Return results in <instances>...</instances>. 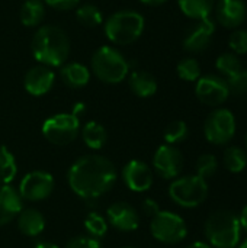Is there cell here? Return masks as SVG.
<instances>
[{"label": "cell", "instance_id": "obj_1", "mask_svg": "<svg viewBox=\"0 0 247 248\" xmlns=\"http://www.w3.org/2000/svg\"><path fill=\"white\" fill-rule=\"evenodd\" d=\"M115 164L103 157L89 154L76 160L67 173V182L71 190L82 199H98L108 193L116 183Z\"/></svg>", "mask_w": 247, "mask_h": 248}, {"label": "cell", "instance_id": "obj_2", "mask_svg": "<svg viewBox=\"0 0 247 248\" xmlns=\"http://www.w3.org/2000/svg\"><path fill=\"white\" fill-rule=\"evenodd\" d=\"M71 44L67 32L57 25H44L32 36L33 58L47 67H61L70 55Z\"/></svg>", "mask_w": 247, "mask_h": 248}, {"label": "cell", "instance_id": "obj_3", "mask_svg": "<svg viewBox=\"0 0 247 248\" xmlns=\"http://www.w3.org/2000/svg\"><path fill=\"white\" fill-rule=\"evenodd\" d=\"M204 231L213 248H236L242 237L240 219L237 214L229 209L213 212L205 221Z\"/></svg>", "mask_w": 247, "mask_h": 248}, {"label": "cell", "instance_id": "obj_4", "mask_svg": "<svg viewBox=\"0 0 247 248\" xmlns=\"http://www.w3.org/2000/svg\"><path fill=\"white\" fill-rule=\"evenodd\" d=\"M144 16L135 10L124 9L112 13L105 22V35L115 45H130L144 32Z\"/></svg>", "mask_w": 247, "mask_h": 248}, {"label": "cell", "instance_id": "obj_5", "mask_svg": "<svg viewBox=\"0 0 247 248\" xmlns=\"http://www.w3.org/2000/svg\"><path fill=\"white\" fill-rule=\"evenodd\" d=\"M92 71L102 81L108 84H118L124 81L130 73V64L125 57L114 46L103 45L92 55Z\"/></svg>", "mask_w": 247, "mask_h": 248}, {"label": "cell", "instance_id": "obj_6", "mask_svg": "<svg viewBox=\"0 0 247 248\" xmlns=\"http://www.w3.org/2000/svg\"><path fill=\"white\" fill-rule=\"evenodd\" d=\"M170 199L182 208H197L202 205L208 196V185L199 176H185L176 179L169 186Z\"/></svg>", "mask_w": 247, "mask_h": 248}, {"label": "cell", "instance_id": "obj_7", "mask_svg": "<svg viewBox=\"0 0 247 248\" xmlns=\"http://www.w3.org/2000/svg\"><path fill=\"white\" fill-rule=\"evenodd\" d=\"M79 134L80 121L73 113H57L42 124V135L54 145H68Z\"/></svg>", "mask_w": 247, "mask_h": 248}, {"label": "cell", "instance_id": "obj_8", "mask_svg": "<svg viewBox=\"0 0 247 248\" xmlns=\"http://www.w3.org/2000/svg\"><path fill=\"white\" fill-rule=\"evenodd\" d=\"M151 235L163 244H178L186 238L188 227L182 217L170 211H160L150 222Z\"/></svg>", "mask_w": 247, "mask_h": 248}, {"label": "cell", "instance_id": "obj_9", "mask_svg": "<svg viewBox=\"0 0 247 248\" xmlns=\"http://www.w3.org/2000/svg\"><path fill=\"white\" fill-rule=\"evenodd\" d=\"M205 138L214 145L229 144L236 134V118L234 115L224 108L213 110L204 124Z\"/></svg>", "mask_w": 247, "mask_h": 248}, {"label": "cell", "instance_id": "obj_10", "mask_svg": "<svg viewBox=\"0 0 247 248\" xmlns=\"http://www.w3.org/2000/svg\"><path fill=\"white\" fill-rule=\"evenodd\" d=\"M195 94L202 105L217 108L229 99L230 90L224 77L217 74H207L197 80Z\"/></svg>", "mask_w": 247, "mask_h": 248}, {"label": "cell", "instance_id": "obj_11", "mask_svg": "<svg viewBox=\"0 0 247 248\" xmlns=\"http://www.w3.org/2000/svg\"><path fill=\"white\" fill-rule=\"evenodd\" d=\"M55 182L52 174H49L48 171H42V170H35L28 173L20 185H19V193L22 196L23 201H29V202H39L47 199L52 190H54Z\"/></svg>", "mask_w": 247, "mask_h": 248}, {"label": "cell", "instance_id": "obj_12", "mask_svg": "<svg viewBox=\"0 0 247 248\" xmlns=\"http://www.w3.org/2000/svg\"><path fill=\"white\" fill-rule=\"evenodd\" d=\"M153 169L162 179H176L183 170L182 151L175 145H160L153 155Z\"/></svg>", "mask_w": 247, "mask_h": 248}, {"label": "cell", "instance_id": "obj_13", "mask_svg": "<svg viewBox=\"0 0 247 248\" xmlns=\"http://www.w3.org/2000/svg\"><path fill=\"white\" fill-rule=\"evenodd\" d=\"M215 32V23L211 17L197 20L186 32L183 39V49L191 54H199L205 51Z\"/></svg>", "mask_w": 247, "mask_h": 248}, {"label": "cell", "instance_id": "obj_14", "mask_svg": "<svg viewBox=\"0 0 247 248\" xmlns=\"http://www.w3.org/2000/svg\"><path fill=\"white\" fill-rule=\"evenodd\" d=\"M122 180L130 190L141 193L153 186V171L144 161L131 160L122 169Z\"/></svg>", "mask_w": 247, "mask_h": 248}, {"label": "cell", "instance_id": "obj_15", "mask_svg": "<svg viewBox=\"0 0 247 248\" xmlns=\"http://www.w3.org/2000/svg\"><path fill=\"white\" fill-rule=\"evenodd\" d=\"M106 221L115 230L131 232L140 225V215L134 206L127 202H115L106 211Z\"/></svg>", "mask_w": 247, "mask_h": 248}, {"label": "cell", "instance_id": "obj_16", "mask_svg": "<svg viewBox=\"0 0 247 248\" xmlns=\"http://www.w3.org/2000/svg\"><path fill=\"white\" fill-rule=\"evenodd\" d=\"M54 81H55V74L51 70V67L39 64L31 67L26 71L23 78V86L29 94L39 97L47 94L52 89Z\"/></svg>", "mask_w": 247, "mask_h": 248}, {"label": "cell", "instance_id": "obj_17", "mask_svg": "<svg viewBox=\"0 0 247 248\" xmlns=\"http://www.w3.org/2000/svg\"><path fill=\"white\" fill-rule=\"evenodd\" d=\"M247 17L243 0H217V20L227 29L239 28Z\"/></svg>", "mask_w": 247, "mask_h": 248}, {"label": "cell", "instance_id": "obj_18", "mask_svg": "<svg viewBox=\"0 0 247 248\" xmlns=\"http://www.w3.org/2000/svg\"><path fill=\"white\" fill-rule=\"evenodd\" d=\"M23 209V199L13 186L0 185V227L7 225Z\"/></svg>", "mask_w": 247, "mask_h": 248}, {"label": "cell", "instance_id": "obj_19", "mask_svg": "<svg viewBox=\"0 0 247 248\" xmlns=\"http://www.w3.org/2000/svg\"><path fill=\"white\" fill-rule=\"evenodd\" d=\"M128 86L131 92L138 97H151L157 92V80L153 74L144 70H134L130 74Z\"/></svg>", "mask_w": 247, "mask_h": 248}, {"label": "cell", "instance_id": "obj_20", "mask_svg": "<svg viewBox=\"0 0 247 248\" xmlns=\"http://www.w3.org/2000/svg\"><path fill=\"white\" fill-rule=\"evenodd\" d=\"M17 227L23 235L36 237L45 228V218L39 211L33 208L22 209L20 214L17 215Z\"/></svg>", "mask_w": 247, "mask_h": 248}, {"label": "cell", "instance_id": "obj_21", "mask_svg": "<svg viewBox=\"0 0 247 248\" xmlns=\"http://www.w3.org/2000/svg\"><path fill=\"white\" fill-rule=\"evenodd\" d=\"M60 77L67 87L82 89L89 83L90 71L86 65H83L80 62H70V64L61 65Z\"/></svg>", "mask_w": 247, "mask_h": 248}, {"label": "cell", "instance_id": "obj_22", "mask_svg": "<svg viewBox=\"0 0 247 248\" xmlns=\"http://www.w3.org/2000/svg\"><path fill=\"white\" fill-rule=\"evenodd\" d=\"M179 9L185 16L194 20L210 17L214 10L215 0H178Z\"/></svg>", "mask_w": 247, "mask_h": 248}, {"label": "cell", "instance_id": "obj_23", "mask_svg": "<svg viewBox=\"0 0 247 248\" xmlns=\"http://www.w3.org/2000/svg\"><path fill=\"white\" fill-rule=\"evenodd\" d=\"M82 138L89 148L100 150L108 141V134H106V129L102 124H99L96 121H90L83 126Z\"/></svg>", "mask_w": 247, "mask_h": 248}, {"label": "cell", "instance_id": "obj_24", "mask_svg": "<svg viewBox=\"0 0 247 248\" xmlns=\"http://www.w3.org/2000/svg\"><path fill=\"white\" fill-rule=\"evenodd\" d=\"M20 16V22L28 26V28H33L38 26L45 16V6L42 0H26L19 12Z\"/></svg>", "mask_w": 247, "mask_h": 248}, {"label": "cell", "instance_id": "obj_25", "mask_svg": "<svg viewBox=\"0 0 247 248\" xmlns=\"http://www.w3.org/2000/svg\"><path fill=\"white\" fill-rule=\"evenodd\" d=\"M17 164L15 155L4 145H0V185H10L16 177Z\"/></svg>", "mask_w": 247, "mask_h": 248}, {"label": "cell", "instance_id": "obj_26", "mask_svg": "<svg viewBox=\"0 0 247 248\" xmlns=\"http://www.w3.org/2000/svg\"><path fill=\"white\" fill-rule=\"evenodd\" d=\"M224 167L231 173H240L247 167V153L240 147H229L224 151Z\"/></svg>", "mask_w": 247, "mask_h": 248}, {"label": "cell", "instance_id": "obj_27", "mask_svg": "<svg viewBox=\"0 0 247 248\" xmlns=\"http://www.w3.org/2000/svg\"><path fill=\"white\" fill-rule=\"evenodd\" d=\"M76 19L83 26L95 28V26H99L103 22V15H102V12L99 10L98 6L86 3V4L80 6L76 10Z\"/></svg>", "mask_w": 247, "mask_h": 248}, {"label": "cell", "instance_id": "obj_28", "mask_svg": "<svg viewBox=\"0 0 247 248\" xmlns=\"http://www.w3.org/2000/svg\"><path fill=\"white\" fill-rule=\"evenodd\" d=\"M215 67L224 77L229 78L242 70V61L234 52H224L217 58Z\"/></svg>", "mask_w": 247, "mask_h": 248}, {"label": "cell", "instance_id": "obj_29", "mask_svg": "<svg viewBox=\"0 0 247 248\" xmlns=\"http://www.w3.org/2000/svg\"><path fill=\"white\" fill-rule=\"evenodd\" d=\"M84 228H86L89 237L99 240L108 232V221L102 215H99L96 212H90L84 218Z\"/></svg>", "mask_w": 247, "mask_h": 248}, {"label": "cell", "instance_id": "obj_30", "mask_svg": "<svg viewBox=\"0 0 247 248\" xmlns=\"http://www.w3.org/2000/svg\"><path fill=\"white\" fill-rule=\"evenodd\" d=\"M176 71L178 76L185 81H197L201 77V65L192 57H186L181 60L176 67Z\"/></svg>", "mask_w": 247, "mask_h": 248}, {"label": "cell", "instance_id": "obj_31", "mask_svg": "<svg viewBox=\"0 0 247 248\" xmlns=\"http://www.w3.org/2000/svg\"><path fill=\"white\" fill-rule=\"evenodd\" d=\"M188 134H189V129L183 121H173L166 126L163 137L169 145H175V144L183 142L188 138Z\"/></svg>", "mask_w": 247, "mask_h": 248}, {"label": "cell", "instance_id": "obj_32", "mask_svg": "<svg viewBox=\"0 0 247 248\" xmlns=\"http://www.w3.org/2000/svg\"><path fill=\"white\" fill-rule=\"evenodd\" d=\"M218 170V161L213 154H202L197 161V176L204 180L213 177Z\"/></svg>", "mask_w": 247, "mask_h": 248}, {"label": "cell", "instance_id": "obj_33", "mask_svg": "<svg viewBox=\"0 0 247 248\" xmlns=\"http://www.w3.org/2000/svg\"><path fill=\"white\" fill-rule=\"evenodd\" d=\"M227 80V84H229V90H230V94H234V96H246L247 94V70H240L239 73H236L234 76L226 78Z\"/></svg>", "mask_w": 247, "mask_h": 248}, {"label": "cell", "instance_id": "obj_34", "mask_svg": "<svg viewBox=\"0 0 247 248\" xmlns=\"http://www.w3.org/2000/svg\"><path fill=\"white\" fill-rule=\"evenodd\" d=\"M229 45L231 51L236 55L247 54V31L246 29H237L234 31L229 38Z\"/></svg>", "mask_w": 247, "mask_h": 248}, {"label": "cell", "instance_id": "obj_35", "mask_svg": "<svg viewBox=\"0 0 247 248\" xmlns=\"http://www.w3.org/2000/svg\"><path fill=\"white\" fill-rule=\"evenodd\" d=\"M66 248H102V244L99 243V240L92 238V237H76L71 241L67 243Z\"/></svg>", "mask_w": 247, "mask_h": 248}, {"label": "cell", "instance_id": "obj_36", "mask_svg": "<svg viewBox=\"0 0 247 248\" xmlns=\"http://www.w3.org/2000/svg\"><path fill=\"white\" fill-rule=\"evenodd\" d=\"M80 0H44V3L55 10H70L79 4Z\"/></svg>", "mask_w": 247, "mask_h": 248}, {"label": "cell", "instance_id": "obj_37", "mask_svg": "<svg viewBox=\"0 0 247 248\" xmlns=\"http://www.w3.org/2000/svg\"><path fill=\"white\" fill-rule=\"evenodd\" d=\"M141 209H143V214L150 218L156 217L160 212V206L154 199H146L141 205Z\"/></svg>", "mask_w": 247, "mask_h": 248}, {"label": "cell", "instance_id": "obj_38", "mask_svg": "<svg viewBox=\"0 0 247 248\" xmlns=\"http://www.w3.org/2000/svg\"><path fill=\"white\" fill-rule=\"evenodd\" d=\"M239 219H240V227L247 232V205L243 208V211H242Z\"/></svg>", "mask_w": 247, "mask_h": 248}, {"label": "cell", "instance_id": "obj_39", "mask_svg": "<svg viewBox=\"0 0 247 248\" xmlns=\"http://www.w3.org/2000/svg\"><path fill=\"white\" fill-rule=\"evenodd\" d=\"M140 1L147 4V6H160V4L166 3L167 0H140Z\"/></svg>", "mask_w": 247, "mask_h": 248}, {"label": "cell", "instance_id": "obj_40", "mask_svg": "<svg viewBox=\"0 0 247 248\" xmlns=\"http://www.w3.org/2000/svg\"><path fill=\"white\" fill-rule=\"evenodd\" d=\"M188 248H213L208 243H202V241H195L192 244H189Z\"/></svg>", "mask_w": 247, "mask_h": 248}, {"label": "cell", "instance_id": "obj_41", "mask_svg": "<svg viewBox=\"0 0 247 248\" xmlns=\"http://www.w3.org/2000/svg\"><path fill=\"white\" fill-rule=\"evenodd\" d=\"M35 248H60L57 244H54V243H47V241H44V243H39V244H36Z\"/></svg>", "mask_w": 247, "mask_h": 248}, {"label": "cell", "instance_id": "obj_42", "mask_svg": "<svg viewBox=\"0 0 247 248\" xmlns=\"http://www.w3.org/2000/svg\"><path fill=\"white\" fill-rule=\"evenodd\" d=\"M240 248H247V238L245 241H242V244H240Z\"/></svg>", "mask_w": 247, "mask_h": 248}, {"label": "cell", "instance_id": "obj_43", "mask_svg": "<svg viewBox=\"0 0 247 248\" xmlns=\"http://www.w3.org/2000/svg\"><path fill=\"white\" fill-rule=\"evenodd\" d=\"M245 144H246V150H247V134H246V137H245Z\"/></svg>", "mask_w": 247, "mask_h": 248}, {"label": "cell", "instance_id": "obj_44", "mask_svg": "<svg viewBox=\"0 0 247 248\" xmlns=\"http://www.w3.org/2000/svg\"><path fill=\"white\" fill-rule=\"evenodd\" d=\"M122 248H135V247H122Z\"/></svg>", "mask_w": 247, "mask_h": 248}]
</instances>
